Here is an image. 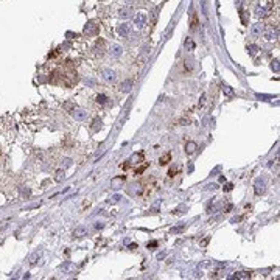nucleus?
I'll use <instances>...</instances> for the list:
<instances>
[{
	"label": "nucleus",
	"instance_id": "f257e3e1",
	"mask_svg": "<svg viewBox=\"0 0 280 280\" xmlns=\"http://www.w3.org/2000/svg\"><path fill=\"white\" fill-rule=\"evenodd\" d=\"M272 9V2L271 0H261V2L255 6V16L257 17H264L269 14V11Z\"/></svg>",
	"mask_w": 280,
	"mask_h": 280
},
{
	"label": "nucleus",
	"instance_id": "f03ea898",
	"mask_svg": "<svg viewBox=\"0 0 280 280\" xmlns=\"http://www.w3.org/2000/svg\"><path fill=\"white\" fill-rule=\"evenodd\" d=\"M98 33H100V26L95 22L86 23V26H84V34L86 36H97Z\"/></svg>",
	"mask_w": 280,
	"mask_h": 280
},
{
	"label": "nucleus",
	"instance_id": "7ed1b4c3",
	"mask_svg": "<svg viewBox=\"0 0 280 280\" xmlns=\"http://www.w3.org/2000/svg\"><path fill=\"white\" fill-rule=\"evenodd\" d=\"M146 20H148V16H146V12L140 11V12H137L136 17H134V25L137 26V28H143V26L146 25Z\"/></svg>",
	"mask_w": 280,
	"mask_h": 280
},
{
	"label": "nucleus",
	"instance_id": "20e7f679",
	"mask_svg": "<svg viewBox=\"0 0 280 280\" xmlns=\"http://www.w3.org/2000/svg\"><path fill=\"white\" fill-rule=\"evenodd\" d=\"M117 33L122 36V37H126L129 33H131V25L128 23V22H125V23H120L118 25V28H117Z\"/></svg>",
	"mask_w": 280,
	"mask_h": 280
},
{
	"label": "nucleus",
	"instance_id": "39448f33",
	"mask_svg": "<svg viewBox=\"0 0 280 280\" xmlns=\"http://www.w3.org/2000/svg\"><path fill=\"white\" fill-rule=\"evenodd\" d=\"M101 73H103V79H104V81H108V83H114L115 79H117L115 72H114V70H111V69H104Z\"/></svg>",
	"mask_w": 280,
	"mask_h": 280
},
{
	"label": "nucleus",
	"instance_id": "423d86ee",
	"mask_svg": "<svg viewBox=\"0 0 280 280\" xmlns=\"http://www.w3.org/2000/svg\"><path fill=\"white\" fill-rule=\"evenodd\" d=\"M264 31V25L263 23H255V25H252V28H251V34L252 36H260L261 33Z\"/></svg>",
	"mask_w": 280,
	"mask_h": 280
},
{
	"label": "nucleus",
	"instance_id": "0eeeda50",
	"mask_svg": "<svg viewBox=\"0 0 280 280\" xmlns=\"http://www.w3.org/2000/svg\"><path fill=\"white\" fill-rule=\"evenodd\" d=\"M72 117L75 120H86L87 118V112L83 111V109H73L72 111Z\"/></svg>",
	"mask_w": 280,
	"mask_h": 280
},
{
	"label": "nucleus",
	"instance_id": "6e6552de",
	"mask_svg": "<svg viewBox=\"0 0 280 280\" xmlns=\"http://www.w3.org/2000/svg\"><path fill=\"white\" fill-rule=\"evenodd\" d=\"M277 36H278V31L274 30V28H269L268 31H264V39H266V41H275Z\"/></svg>",
	"mask_w": 280,
	"mask_h": 280
},
{
	"label": "nucleus",
	"instance_id": "1a4fd4ad",
	"mask_svg": "<svg viewBox=\"0 0 280 280\" xmlns=\"http://www.w3.org/2000/svg\"><path fill=\"white\" fill-rule=\"evenodd\" d=\"M122 53H123V47L122 45H118V44L112 45V48H111V55L112 56L118 58V56H122Z\"/></svg>",
	"mask_w": 280,
	"mask_h": 280
},
{
	"label": "nucleus",
	"instance_id": "9d476101",
	"mask_svg": "<svg viewBox=\"0 0 280 280\" xmlns=\"http://www.w3.org/2000/svg\"><path fill=\"white\" fill-rule=\"evenodd\" d=\"M87 233V229L84 227V226H79V227H76L75 230H73V237L75 238H81V237H84Z\"/></svg>",
	"mask_w": 280,
	"mask_h": 280
},
{
	"label": "nucleus",
	"instance_id": "9b49d317",
	"mask_svg": "<svg viewBox=\"0 0 280 280\" xmlns=\"http://www.w3.org/2000/svg\"><path fill=\"white\" fill-rule=\"evenodd\" d=\"M132 89V81L131 79H126V81H123L122 84H120V90L122 92H131Z\"/></svg>",
	"mask_w": 280,
	"mask_h": 280
},
{
	"label": "nucleus",
	"instance_id": "f8f14e48",
	"mask_svg": "<svg viewBox=\"0 0 280 280\" xmlns=\"http://www.w3.org/2000/svg\"><path fill=\"white\" fill-rule=\"evenodd\" d=\"M196 148H198V145L195 142H188V143L185 145V153L187 154H193L196 151Z\"/></svg>",
	"mask_w": 280,
	"mask_h": 280
},
{
	"label": "nucleus",
	"instance_id": "ddd939ff",
	"mask_svg": "<svg viewBox=\"0 0 280 280\" xmlns=\"http://www.w3.org/2000/svg\"><path fill=\"white\" fill-rule=\"evenodd\" d=\"M131 14H132V11H131V8H123V9H120V12H118V16L120 17H125V19H128V17H131Z\"/></svg>",
	"mask_w": 280,
	"mask_h": 280
},
{
	"label": "nucleus",
	"instance_id": "4468645a",
	"mask_svg": "<svg viewBox=\"0 0 280 280\" xmlns=\"http://www.w3.org/2000/svg\"><path fill=\"white\" fill-rule=\"evenodd\" d=\"M261 193H264V182L258 181L255 184V195H261Z\"/></svg>",
	"mask_w": 280,
	"mask_h": 280
},
{
	"label": "nucleus",
	"instance_id": "2eb2a0df",
	"mask_svg": "<svg viewBox=\"0 0 280 280\" xmlns=\"http://www.w3.org/2000/svg\"><path fill=\"white\" fill-rule=\"evenodd\" d=\"M142 157H143V154L142 153H139V154H134L131 159H129V162L131 164H139V161H142Z\"/></svg>",
	"mask_w": 280,
	"mask_h": 280
},
{
	"label": "nucleus",
	"instance_id": "dca6fc26",
	"mask_svg": "<svg viewBox=\"0 0 280 280\" xmlns=\"http://www.w3.org/2000/svg\"><path fill=\"white\" fill-rule=\"evenodd\" d=\"M170 161H171V154H170V153H167L165 156H162V157H161V161H159V162H161V165H167Z\"/></svg>",
	"mask_w": 280,
	"mask_h": 280
},
{
	"label": "nucleus",
	"instance_id": "f3484780",
	"mask_svg": "<svg viewBox=\"0 0 280 280\" xmlns=\"http://www.w3.org/2000/svg\"><path fill=\"white\" fill-rule=\"evenodd\" d=\"M233 278H251V272H235Z\"/></svg>",
	"mask_w": 280,
	"mask_h": 280
},
{
	"label": "nucleus",
	"instance_id": "a211bd4d",
	"mask_svg": "<svg viewBox=\"0 0 280 280\" xmlns=\"http://www.w3.org/2000/svg\"><path fill=\"white\" fill-rule=\"evenodd\" d=\"M100 128H101V120L100 118H95V120H93V123H92V129L93 131H98Z\"/></svg>",
	"mask_w": 280,
	"mask_h": 280
},
{
	"label": "nucleus",
	"instance_id": "6ab92c4d",
	"mask_svg": "<svg viewBox=\"0 0 280 280\" xmlns=\"http://www.w3.org/2000/svg\"><path fill=\"white\" fill-rule=\"evenodd\" d=\"M185 48L187 50H195V42L192 41L190 37H187V41H185Z\"/></svg>",
	"mask_w": 280,
	"mask_h": 280
},
{
	"label": "nucleus",
	"instance_id": "aec40b11",
	"mask_svg": "<svg viewBox=\"0 0 280 280\" xmlns=\"http://www.w3.org/2000/svg\"><path fill=\"white\" fill-rule=\"evenodd\" d=\"M97 101H98L100 104H106V103H108V97L101 93V95H98V97H97Z\"/></svg>",
	"mask_w": 280,
	"mask_h": 280
},
{
	"label": "nucleus",
	"instance_id": "412c9836",
	"mask_svg": "<svg viewBox=\"0 0 280 280\" xmlns=\"http://www.w3.org/2000/svg\"><path fill=\"white\" fill-rule=\"evenodd\" d=\"M39 257H41V252H34V254L31 255V258H30V263H31V264H34V263H36V260H39Z\"/></svg>",
	"mask_w": 280,
	"mask_h": 280
},
{
	"label": "nucleus",
	"instance_id": "4be33fe9",
	"mask_svg": "<svg viewBox=\"0 0 280 280\" xmlns=\"http://www.w3.org/2000/svg\"><path fill=\"white\" fill-rule=\"evenodd\" d=\"M223 92L226 93V95H229V97H232V95H233V90H232L229 86H223Z\"/></svg>",
	"mask_w": 280,
	"mask_h": 280
},
{
	"label": "nucleus",
	"instance_id": "5701e85b",
	"mask_svg": "<svg viewBox=\"0 0 280 280\" xmlns=\"http://www.w3.org/2000/svg\"><path fill=\"white\" fill-rule=\"evenodd\" d=\"M62 179H64V170H58V171H56V181L61 182Z\"/></svg>",
	"mask_w": 280,
	"mask_h": 280
},
{
	"label": "nucleus",
	"instance_id": "b1692460",
	"mask_svg": "<svg viewBox=\"0 0 280 280\" xmlns=\"http://www.w3.org/2000/svg\"><path fill=\"white\" fill-rule=\"evenodd\" d=\"M185 229V224H182V226H178V227H173L171 229V233H178V232H182Z\"/></svg>",
	"mask_w": 280,
	"mask_h": 280
},
{
	"label": "nucleus",
	"instance_id": "393cba45",
	"mask_svg": "<svg viewBox=\"0 0 280 280\" xmlns=\"http://www.w3.org/2000/svg\"><path fill=\"white\" fill-rule=\"evenodd\" d=\"M190 28H192V30H195V28H196V14H195V12L192 14V22H190Z\"/></svg>",
	"mask_w": 280,
	"mask_h": 280
},
{
	"label": "nucleus",
	"instance_id": "a878e982",
	"mask_svg": "<svg viewBox=\"0 0 280 280\" xmlns=\"http://www.w3.org/2000/svg\"><path fill=\"white\" fill-rule=\"evenodd\" d=\"M247 50H249L251 55H255V53L258 51V47H257V45H249V47H247Z\"/></svg>",
	"mask_w": 280,
	"mask_h": 280
},
{
	"label": "nucleus",
	"instance_id": "bb28decb",
	"mask_svg": "<svg viewBox=\"0 0 280 280\" xmlns=\"http://www.w3.org/2000/svg\"><path fill=\"white\" fill-rule=\"evenodd\" d=\"M182 210H187V206H181V207H178V209L175 210V213H176V215H181V213H184Z\"/></svg>",
	"mask_w": 280,
	"mask_h": 280
},
{
	"label": "nucleus",
	"instance_id": "cd10ccee",
	"mask_svg": "<svg viewBox=\"0 0 280 280\" xmlns=\"http://www.w3.org/2000/svg\"><path fill=\"white\" fill-rule=\"evenodd\" d=\"M272 69H274L275 72H278V61H277V59L272 61Z\"/></svg>",
	"mask_w": 280,
	"mask_h": 280
},
{
	"label": "nucleus",
	"instance_id": "c85d7f7f",
	"mask_svg": "<svg viewBox=\"0 0 280 280\" xmlns=\"http://www.w3.org/2000/svg\"><path fill=\"white\" fill-rule=\"evenodd\" d=\"M120 201V195H115L114 198H111V202H118Z\"/></svg>",
	"mask_w": 280,
	"mask_h": 280
},
{
	"label": "nucleus",
	"instance_id": "c756f323",
	"mask_svg": "<svg viewBox=\"0 0 280 280\" xmlns=\"http://www.w3.org/2000/svg\"><path fill=\"white\" fill-rule=\"evenodd\" d=\"M145 168H146V165H143V167H140L139 170H136V173H137V175H140V173H142V171H143Z\"/></svg>",
	"mask_w": 280,
	"mask_h": 280
},
{
	"label": "nucleus",
	"instance_id": "7c9ffc66",
	"mask_svg": "<svg viewBox=\"0 0 280 280\" xmlns=\"http://www.w3.org/2000/svg\"><path fill=\"white\" fill-rule=\"evenodd\" d=\"M157 246V243L156 241H151V243H148V247H156Z\"/></svg>",
	"mask_w": 280,
	"mask_h": 280
},
{
	"label": "nucleus",
	"instance_id": "2f4dec72",
	"mask_svg": "<svg viewBox=\"0 0 280 280\" xmlns=\"http://www.w3.org/2000/svg\"><path fill=\"white\" fill-rule=\"evenodd\" d=\"M70 165H72V161H70V159H67V161H65V167H70Z\"/></svg>",
	"mask_w": 280,
	"mask_h": 280
},
{
	"label": "nucleus",
	"instance_id": "473e14b6",
	"mask_svg": "<svg viewBox=\"0 0 280 280\" xmlns=\"http://www.w3.org/2000/svg\"><path fill=\"white\" fill-rule=\"evenodd\" d=\"M125 2H128V3H131V2H134V0H125Z\"/></svg>",
	"mask_w": 280,
	"mask_h": 280
}]
</instances>
